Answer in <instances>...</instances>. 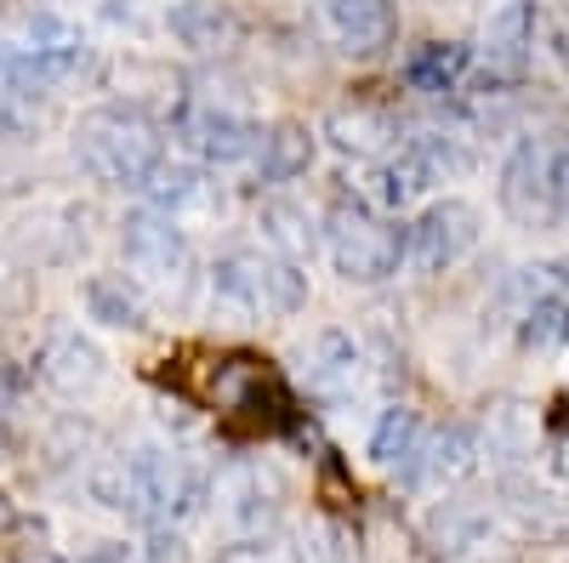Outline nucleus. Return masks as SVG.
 <instances>
[{"label":"nucleus","instance_id":"obj_1","mask_svg":"<svg viewBox=\"0 0 569 563\" xmlns=\"http://www.w3.org/2000/svg\"><path fill=\"white\" fill-rule=\"evenodd\" d=\"M86 484L109 512H120L131 524H149V530L177 524L182 512L200 506V495H206L200 466L177 450H166V444H137V450L103 455L91 466Z\"/></svg>","mask_w":569,"mask_h":563},{"label":"nucleus","instance_id":"obj_2","mask_svg":"<svg viewBox=\"0 0 569 563\" xmlns=\"http://www.w3.org/2000/svg\"><path fill=\"white\" fill-rule=\"evenodd\" d=\"M69 149H74V165L91 182L142 194V182H149L154 165L166 160V125L142 103H98L74 120Z\"/></svg>","mask_w":569,"mask_h":563},{"label":"nucleus","instance_id":"obj_3","mask_svg":"<svg viewBox=\"0 0 569 563\" xmlns=\"http://www.w3.org/2000/svg\"><path fill=\"white\" fill-rule=\"evenodd\" d=\"M206 291L233 319H297L308 308V273L268 245H233L206 268Z\"/></svg>","mask_w":569,"mask_h":563},{"label":"nucleus","instance_id":"obj_4","mask_svg":"<svg viewBox=\"0 0 569 563\" xmlns=\"http://www.w3.org/2000/svg\"><path fill=\"white\" fill-rule=\"evenodd\" d=\"M120 257H126V273L137 279V291L149 302H160V308H188L194 302L200 262H194V245H188V233H182L177 217H166L154 205L126 211Z\"/></svg>","mask_w":569,"mask_h":563},{"label":"nucleus","instance_id":"obj_5","mask_svg":"<svg viewBox=\"0 0 569 563\" xmlns=\"http://www.w3.org/2000/svg\"><path fill=\"white\" fill-rule=\"evenodd\" d=\"M325 257L348 285H388L405 268V222L376 211L365 194H337L325 205Z\"/></svg>","mask_w":569,"mask_h":563},{"label":"nucleus","instance_id":"obj_6","mask_svg":"<svg viewBox=\"0 0 569 563\" xmlns=\"http://www.w3.org/2000/svg\"><path fill=\"white\" fill-rule=\"evenodd\" d=\"M171 137L206 165H240L262 143V120L246 114L240 103H228V98L194 91V98H182V109L171 114Z\"/></svg>","mask_w":569,"mask_h":563},{"label":"nucleus","instance_id":"obj_7","mask_svg":"<svg viewBox=\"0 0 569 563\" xmlns=\"http://www.w3.org/2000/svg\"><path fill=\"white\" fill-rule=\"evenodd\" d=\"M485 240V217L472 200H433L416 222H405V268L416 273H450L456 262H467Z\"/></svg>","mask_w":569,"mask_h":563},{"label":"nucleus","instance_id":"obj_8","mask_svg":"<svg viewBox=\"0 0 569 563\" xmlns=\"http://www.w3.org/2000/svg\"><path fill=\"white\" fill-rule=\"evenodd\" d=\"M496 200H501V211H507L512 228H530V233L558 228L552 194H547V131H525L507 149L501 177H496Z\"/></svg>","mask_w":569,"mask_h":563},{"label":"nucleus","instance_id":"obj_9","mask_svg":"<svg viewBox=\"0 0 569 563\" xmlns=\"http://www.w3.org/2000/svg\"><path fill=\"white\" fill-rule=\"evenodd\" d=\"M319 34L342 58H382L399 40V0H313Z\"/></svg>","mask_w":569,"mask_h":563},{"label":"nucleus","instance_id":"obj_10","mask_svg":"<svg viewBox=\"0 0 569 563\" xmlns=\"http://www.w3.org/2000/svg\"><path fill=\"white\" fill-rule=\"evenodd\" d=\"M530 46H536V7L530 0H496L485 12V34H479V63H485L479 86L485 91L512 86L530 69Z\"/></svg>","mask_w":569,"mask_h":563},{"label":"nucleus","instance_id":"obj_11","mask_svg":"<svg viewBox=\"0 0 569 563\" xmlns=\"http://www.w3.org/2000/svg\"><path fill=\"white\" fill-rule=\"evenodd\" d=\"M472 466H479V439L467 428H433V433H421L416 455L399 466V484L416 490V495H445L472 473Z\"/></svg>","mask_w":569,"mask_h":563},{"label":"nucleus","instance_id":"obj_12","mask_svg":"<svg viewBox=\"0 0 569 563\" xmlns=\"http://www.w3.org/2000/svg\"><path fill=\"white\" fill-rule=\"evenodd\" d=\"M325 137H330L342 154H353V160H382V154H393L399 143H410L405 120H399L388 103H370V98H348V103L330 109V114H325Z\"/></svg>","mask_w":569,"mask_h":563},{"label":"nucleus","instance_id":"obj_13","mask_svg":"<svg viewBox=\"0 0 569 563\" xmlns=\"http://www.w3.org/2000/svg\"><path fill=\"white\" fill-rule=\"evenodd\" d=\"M302 382L325 404H353V393L365 388V348L348 331H319L302 348Z\"/></svg>","mask_w":569,"mask_h":563},{"label":"nucleus","instance_id":"obj_14","mask_svg":"<svg viewBox=\"0 0 569 563\" xmlns=\"http://www.w3.org/2000/svg\"><path fill=\"white\" fill-rule=\"evenodd\" d=\"M279 506H284V484L273 473H262L257 461L233 466L217 484V512L228 519V530H240V535H268L279 524Z\"/></svg>","mask_w":569,"mask_h":563},{"label":"nucleus","instance_id":"obj_15","mask_svg":"<svg viewBox=\"0 0 569 563\" xmlns=\"http://www.w3.org/2000/svg\"><path fill=\"white\" fill-rule=\"evenodd\" d=\"M166 29L177 46H188V52L200 58H217V52H233L246 34L240 12L228 7V0H177V7L166 12Z\"/></svg>","mask_w":569,"mask_h":563},{"label":"nucleus","instance_id":"obj_16","mask_svg":"<svg viewBox=\"0 0 569 563\" xmlns=\"http://www.w3.org/2000/svg\"><path fill=\"white\" fill-rule=\"evenodd\" d=\"M496 535V519H490V506L485 501H439L433 512H427V541H433L439 557L450 563H472Z\"/></svg>","mask_w":569,"mask_h":563},{"label":"nucleus","instance_id":"obj_17","mask_svg":"<svg viewBox=\"0 0 569 563\" xmlns=\"http://www.w3.org/2000/svg\"><path fill=\"white\" fill-rule=\"evenodd\" d=\"M313 131L302 125V120H273V125H262V143H257V182L262 188H284V182H297V177H308L313 171Z\"/></svg>","mask_w":569,"mask_h":563},{"label":"nucleus","instance_id":"obj_18","mask_svg":"<svg viewBox=\"0 0 569 563\" xmlns=\"http://www.w3.org/2000/svg\"><path fill=\"white\" fill-rule=\"evenodd\" d=\"M80 302L109 331H149V313H154V302L137 291L131 273H91L80 285Z\"/></svg>","mask_w":569,"mask_h":563},{"label":"nucleus","instance_id":"obj_19","mask_svg":"<svg viewBox=\"0 0 569 563\" xmlns=\"http://www.w3.org/2000/svg\"><path fill=\"white\" fill-rule=\"evenodd\" d=\"M40 375L52 382L63 399H91L103 382H109V359L91 348L86 336H58L52 348H46V359H40Z\"/></svg>","mask_w":569,"mask_h":563},{"label":"nucleus","instance_id":"obj_20","mask_svg":"<svg viewBox=\"0 0 569 563\" xmlns=\"http://www.w3.org/2000/svg\"><path fill=\"white\" fill-rule=\"evenodd\" d=\"M501 495H507V501H501V506H507V519L518 524V535H525V541H536V546H558V541L569 535V512H563L558 495L525 484L518 473L501 479Z\"/></svg>","mask_w":569,"mask_h":563},{"label":"nucleus","instance_id":"obj_21","mask_svg":"<svg viewBox=\"0 0 569 563\" xmlns=\"http://www.w3.org/2000/svg\"><path fill=\"white\" fill-rule=\"evenodd\" d=\"M467 74H472V46L461 40H427L405 58V86L421 91V98H450Z\"/></svg>","mask_w":569,"mask_h":563},{"label":"nucleus","instance_id":"obj_22","mask_svg":"<svg viewBox=\"0 0 569 563\" xmlns=\"http://www.w3.org/2000/svg\"><path fill=\"white\" fill-rule=\"evenodd\" d=\"M479 455H490V461L501 466V473H512L518 461H530V455H536V415H530L525 404H512V399L490 404Z\"/></svg>","mask_w":569,"mask_h":563},{"label":"nucleus","instance_id":"obj_23","mask_svg":"<svg viewBox=\"0 0 569 563\" xmlns=\"http://www.w3.org/2000/svg\"><path fill=\"white\" fill-rule=\"evenodd\" d=\"M518 348L525 353H563L569 348V296L563 291H536L518 308Z\"/></svg>","mask_w":569,"mask_h":563},{"label":"nucleus","instance_id":"obj_24","mask_svg":"<svg viewBox=\"0 0 569 563\" xmlns=\"http://www.w3.org/2000/svg\"><path fill=\"white\" fill-rule=\"evenodd\" d=\"M257 228H262V245L279 251V257H291V262H308V257L319 251L313 217H308L302 205H291V200H268L262 217H257Z\"/></svg>","mask_w":569,"mask_h":563},{"label":"nucleus","instance_id":"obj_25","mask_svg":"<svg viewBox=\"0 0 569 563\" xmlns=\"http://www.w3.org/2000/svg\"><path fill=\"white\" fill-rule=\"evenodd\" d=\"M421 410H410V404H388L382 415H376V428H370V461L376 466H405L410 455H416V444H421Z\"/></svg>","mask_w":569,"mask_h":563},{"label":"nucleus","instance_id":"obj_26","mask_svg":"<svg viewBox=\"0 0 569 563\" xmlns=\"http://www.w3.org/2000/svg\"><path fill=\"white\" fill-rule=\"evenodd\" d=\"M547 194L552 217L569 222V131H547Z\"/></svg>","mask_w":569,"mask_h":563},{"label":"nucleus","instance_id":"obj_27","mask_svg":"<svg viewBox=\"0 0 569 563\" xmlns=\"http://www.w3.org/2000/svg\"><path fill=\"white\" fill-rule=\"evenodd\" d=\"M563 415L547 421V466H552V479H569V404H558Z\"/></svg>","mask_w":569,"mask_h":563},{"label":"nucleus","instance_id":"obj_28","mask_svg":"<svg viewBox=\"0 0 569 563\" xmlns=\"http://www.w3.org/2000/svg\"><path fill=\"white\" fill-rule=\"evenodd\" d=\"M149 557H154V563H182V557H188V552H182V535H177V530L166 535V524H160V530H154V552H149Z\"/></svg>","mask_w":569,"mask_h":563},{"label":"nucleus","instance_id":"obj_29","mask_svg":"<svg viewBox=\"0 0 569 563\" xmlns=\"http://www.w3.org/2000/svg\"><path fill=\"white\" fill-rule=\"evenodd\" d=\"M552 58L569 69V23H558V29H552Z\"/></svg>","mask_w":569,"mask_h":563}]
</instances>
